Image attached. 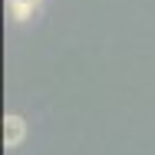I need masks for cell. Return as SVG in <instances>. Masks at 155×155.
I'll return each mask as SVG.
<instances>
[{
	"label": "cell",
	"instance_id": "6da1fadb",
	"mask_svg": "<svg viewBox=\"0 0 155 155\" xmlns=\"http://www.w3.org/2000/svg\"><path fill=\"white\" fill-rule=\"evenodd\" d=\"M23 135H27L23 116H17V112L3 116V145H7V149H17V145L23 142Z\"/></svg>",
	"mask_w": 155,
	"mask_h": 155
},
{
	"label": "cell",
	"instance_id": "7a4b0ae2",
	"mask_svg": "<svg viewBox=\"0 0 155 155\" xmlns=\"http://www.w3.org/2000/svg\"><path fill=\"white\" fill-rule=\"evenodd\" d=\"M7 3H10V13H13L17 20H30L33 13L40 10L43 0H7Z\"/></svg>",
	"mask_w": 155,
	"mask_h": 155
}]
</instances>
